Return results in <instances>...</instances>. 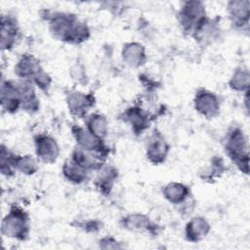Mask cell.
<instances>
[{"label":"cell","mask_w":250,"mask_h":250,"mask_svg":"<svg viewBox=\"0 0 250 250\" xmlns=\"http://www.w3.org/2000/svg\"><path fill=\"white\" fill-rule=\"evenodd\" d=\"M180 21L186 30L197 32L206 21L202 3L194 1L185 3L180 12Z\"/></svg>","instance_id":"cell-3"},{"label":"cell","mask_w":250,"mask_h":250,"mask_svg":"<svg viewBox=\"0 0 250 250\" xmlns=\"http://www.w3.org/2000/svg\"><path fill=\"white\" fill-rule=\"evenodd\" d=\"M209 230L210 226L204 218H192L186 226V237L189 241L196 242L206 236Z\"/></svg>","instance_id":"cell-13"},{"label":"cell","mask_w":250,"mask_h":250,"mask_svg":"<svg viewBox=\"0 0 250 250\" xmlns=\"http://www.w3.org/2000/svg\"><path fill=\"white\" fill-rule=\"evenodd\" d=\"M29 230L28 217L20 208H13L2 221V234L17 239H24Z\"/></svg>","instance_id":"cell-2"},{"label":"cell","mask_w":250,"mask_h":250,"mask_svg":"<svg viewBox=\"0 0 250 250\" xmlns=\"http://www.w3.org/2000/svg\"><path fill=\"white\" fill-rule=\"evenodd\" d=\"M87 129L96 137L104 139L107 135V120L103 114L93 113L87 119Z\"/></svg>","instance_id":"cell-18"},{"label":"cell","mask_w":250,"mask_h":250,"mask_svg":"<svg viewBox=\"0 0 250 250\" xmlns=\"http://www.w3.org/2000/svg\"><path fill=\"white\" fill-rule=\"evenodd\" d=\"M194 107L201 115L207 118H213L219 113V99L214 93L201 89L195 94Z\"/></svg>","instance_id":"cell-5"},{"label":"cell","mask_w":250,"mask_h":250,"mask_svg":"<svg viewBox=\"0 0 250 250\" xmlns=\"http://www.w3.org/2000/svg\"><path fill=\"white\" fill-rule=\"evenodd\" d=\"M116 178V171L111 167H105L104 169L101 168V175L98 178V185L99 188H103L104 190L105 188L108 189L112 186V183L114 179Z\"/></svg>","instance_id":"cell-23"},{"label":"cell","mask_w":250,"mask_h":250,"mask_svg":"<svg viewBox=\"0 0 250 250\" xmlns=\"http://www.w3.org/2000/svg\"><path fill=\"white\" fill-rule=\"evenodd\" d=\"M226 151L242 170V165L248 171V153L246 151V141L240 130H233L230 133L227 144Z\"/></svg>","instance_id":"cell-4"},{"label":"cell","mask_w":250,"mask_h":250,"mask_svg":"<svg viewBox=\"0 0 250 250\" xmlns=\"http://www.w3.org/2000/svg\"><path fill=\"white\" fill-rule=\"evenodd\" d=\"M35 150L37 157L46 163H52L56 161L59 156V146L52 137L48 135L40 134L34 138Z\"/></svg>","instance_id":"cell-7"},{"label":"cell","mask_w":250,"mask_h":250,"mask_svg":"<svg viewBox=\"0 0 250 250\" xmlns=\"http://www.w3.org/2000/svg\"><path fill=\"white\" fill-rule=\"evenodd\" d=\"M1 105L8 112H15L21 106V101L17 83L3 81L1 84Z\"/></svg>","instance_id":"cell-9"},{"label":"cell","mask_w":250,"mask_h":250,"mask_svg":"<svg viewBox=\"0 0 250 250\" xmlns=\"http://www.w3.org/2000/svg\"><path fill=\"white\" fill-rule=\"evenodd\" d=\"M18 25L14 19L2 17L1 23V46L2 49H10L17 38L18 35Z\"/></svg>","instance_id":"cell-15"},{"label":"cell","mask_w":250,"mask_h":250,"mask_svg":"<svg viewBox=\"0 0 250 250\" xmlns=\"http://www.w3.org/2000/svg\"><path fill=\"white\" fill-rule=\"evenodd\" d=\"M41 71L39 61L29 54L23 55L15 65V73L23 80L31 81Z\"/></svg>","instance_id":"cell-10"},{"label":"cell","mask_w":250,"mask_h":250,"mask_svg":"<svg viewBox=\"0 0 250 250\" xmlns=\"http://www.w3.org/2000/svg\"><path fill=\"white\" fill-rule=\"evenodd\" d=\"M62 172L68 181L75 184H80L87 178V170L71 159L64 163Z\"/></svg>","instance_id":"cell-20"},{"label":"cell","mask_w":250,"mask_h":250,"mask_svg":"<svg viewBox=\"0 0 250 250\" xmlns=\"http://www.w3.org/2000/svg\"><path fill=\"white\" fill-rule=\"evenodd\" d=\"M169 151V146L159 133H153L146 145V155L150 162L154 164L162 163Z\"/></svg>","instance_id":"cell-8"},{"label":"cell","mask_w":250,"mask_h":250,"mask_svg":"<svg viewBox=\"0 0 250 250\" xmlns=\"http://www.w3.org/2000/svg\"><path fill=\"white\" fill-rule=\"evenodd\" d=\"M66 101L69 111L76 116L84 115L95 104L94 98L91 95H86L80 92H70L67 95Z\"/></svg>","instance_id":"cell-11"},{"label":"cell","mask_w":250,"mask_h":250,"mask_svg":"<svg viewBox=\"0 0 250 250\" xmlns=\"http://www.w3.org/2000/svg\"><path fill=\"white\" fill-rule=\"evenodd\" d=\"M72 134L78 146L81 148L103 154H106V151H108V148L104 145L103 140L93 135L88 129L80 126H73Z\"/></svg>","instance_id":"cell-6"},{"label":"cell","mask_w":250,"mask_h":250,"mask_svg":"<svg viewBox=\"0 0 250 250\" xmlns=\"http://www.w3.org/2000/svg\"><path fill=\"white\" fill-rule=\"evenodd\" d=\"M229 16L233 24L241 26L248 22L249 18V2L248 1H232L229 4Z\"/></svg>","instance_id":"cell-16"},{"label":"cell","mask_w":250,"mask_h":250,"mask_svg":"<svg viewBox=\"0 0 250 250\" xmlns=\"http://www.w3.org/2000/svg\"><path fill=\"white\" fill-rule=\"evenodd\" d=\"M50 30L57 39L69 43H80L89 37L88 26L70 14L54 15L50 21Z\"/></svg>","instance_id":"cell-1"},{"label":"cell","mask_w":250,"mask_h":250,"mask_svg":"<svg viewBox=\"0 0 250 250\" xmlns=\"http://www.w3.org/2000/svg\"><path fill=\"white\" fill-rule=\"evenodd\" d=\"M17 86L21 96V107L29 112L37 110L39 107V101L36 97L32 82L30 80H23L18 82Z\"/></svg>","instance_id":"cell-12"},{"label":"cell","mask_w":250,"mask_h":250,"mask_svg":"<svg viewBox=\"0 0 250 250\" xmlns=\"http://www.w3.org/2000/svg\"><path fill=\"white\" fill-rule=\"evenodd\" d=\"M189 193L188 187L180 183H170L163 188V194L165 198L174 204H180L184 202Z\"/></svg>","instance_id":"cell-17"},{"label":"cell","mask_w":250,"mask_h":250,"mask_svg":"<svg viewBox=\"0 0 250 250\" xmlns=\"http://www.w3.org/2000/svg\"><path fill=\"white\" fill-rule=\"evenodd\" d=\"M122 57L127 64L138 67L146 62L145 48L139 43H128L123 47Z\"/></svg>","instance_id":"cell-14"},{"label":"cell","mask_w":250,"mask_h":250,"mask_svg":"<svg viewBox=\"0 0 250 250\" xmlns=\"http://www.w3.org/2000/svg\"><path fill=\"white\" fill-rule=\"evenodd\" d=\"M230 87L237 91H243L248 88L249 85V73L247 70L239 69L236 70L231 79H230Z\"/></svg>","instance_id":"cell-22"},{"label":"cell","mask_w":250,"mask_h":250,"mask_svg":"<svg viewBox=\"0 0 250 250\" xmlns=\"http://www.w3.org/2000/svg\"><path fill=\"white\" fill-rule=\"evenodd\" d=\"M123 226L124 228L130 230H137V231H144V230H150L152 227H154L147 217L141 214H133L129 215L123 219Z\"/></svg>","instance_id":"cell-19"},{"label":"cell","mask_w":250,"mask_h":250,"mask_svg":"<svg viewBox=\"0 0 250 250\" xmlns=\"http://www.w3.org/2000/svg\"><path fill=\"white\" fill-rule=\"evenodd\" d=\"M127 120L131 123L133 130L136 133L143 132L148 126V119L146 114L140 108L132 107L126 112Z\"/></svg>","instance_id":"cell-21"}]
</instances>
